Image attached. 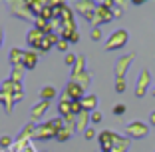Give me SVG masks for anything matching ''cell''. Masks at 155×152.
<instances>
[{
  "mask_svg": "<svg viewBox=\"0 0 155 152\" xmlns=\"http://www.w3.org/2000/svg\"><path fill=\"white\" fill-rule=\"evenodd\" d=\"M8 6H10V12L16 16V18H20V20H34L36 16L32 14V10L28 8V4L26 2H8Z\"/></svg>",
  "mask_w": 155,
  "mask_h": 152,
  "instance_id": "cell-1",
  "label": "cell"
},
{
  "mask_svg": "<svg viewBox=\"0 0 155 152\" xmlns=\"http://www.w3.org/2000/svg\"><path fill=\"white\" fill-rule=\"evenodd\" d=\"M127 44V32L125 30H115L114 34L110 36V40L105 42V48L107 50H119Z\"/></svg>",
  "mask_w": 155,
  "mask_h": 152,
  "instance_id": "cell-2",
  "label": "cell"
},
{
  "mask_svg": "<svg viewBox=\"0 0 155 152\" xmlns=\"http://www.w3.org/2000/svg\"><path fill=\"white\" fill-rule=\"evenodd\" d=\"M117 142H119V136L114 134L111 130H104V132H100V146H101L104 152H111Z\"/></svg>",
  "mask_w": 155,
  "mask_h": 152,
  "instance_id": "cell-3",
  "label": "cell"
},
{
  "mask_svg": "<svg viewBox=\"0 0 155 152\" xmlns=\"http://www.w3.org/2000/svg\"><path fill=\"white\" fill-rule=\"evenodd\" d=\"M46 38V34L42 32V30H38V28H30L28 30V34H26V44L30 46V50H36L38 52V48H40V44H42V40Z\"/></svg>",
  "mask_w": 155,
  "mask_h": 152,
  "instance_id": "cell-4",
  "label": "cell"
},
{
  "mask_svg": "<svg viewBox=\"0 0 155 152\" xmlns=\"http://www.w3.org/2000/svg\"><path fill=\"white\" fill-rule=\"evenodd\" d=\"M56 134H58V130H56L50 122H44V124L36 126L34 138H36V140H50V138H56Z\"/></svg>",
  "mask_w": 155,
  "mask_h": 152,
  "instance_id": "cell-5",
  "label": "cell"
},
{
  "mask_svg": "<svg viewBox=\"0 0 155 152\" xmlns=\"http://www.w3.org/2000/svg\"><path fill=\"white\" fill-rule=\"evenodd\" d=\"M64 94L70 98V100H84V96H86V90H84L82 86L78 82H74V80H70L68 84H66V90H64Z\"/></svg>",
  "mask_w": 155,
  "mask_h": 152,
  "instance_id": "cell-6",
  "label": "cell"
},
{
  "mask_svg": "<svg viewBox=\"0 0 155 152\" xmlns=\"http://www.w3.org/2000/svg\"><path fill=\"white\" fill-rule=\"evenodd\" d=\"M48 108H50V102H48V100H40L32 108V110H30V120L36 124V120H42V118H44V114L48 112Z\"/></svg>",
  "mask_w": 155,
  "mask_h": 152,
  "instance_id": "cell-7",
  "label": "cell"
},
{
  "mask_svg": "<svg viewBox=\"0 0 155 152\" xmlns=\"http://www.w3.org/2000/svg\"><path fill=\"white\" fill-rule=\"evenodd\" d=\"M60 42V34L58 32H50V34H46V38L42 40V44H40V48H38V52H48V50H52V48L56 46Z\"/></svg>",
  "mask_w": 155,
  "mask_h": 152,
  "instance_id": "cell-8",
  "label": "cell"
},
{
  "mask_svg": "<svg viewBox=\"0 0 155 152\" xmlns=\"http://www.w3.org/2000/svg\"><path fill=\"white\" fill-rule=\"evenodd\" d=\"M127 134L133 136V138H141V136L147 134V126L141 124V122H131V124L127 126Z\"/></svg>",
  "mask_w": 155,
  "mask_h": 152,
  "instance_id": "cell-9",
  "label": "cell"
},
{
  "mask_svg": "<svg viewBox=\"0 0 155 152\" xmlns=\"http://www.w3.org/2000/svg\"><path fill=\"white\" fill-rule=\"evenodd\" d=\"M36 64H38V54H36V50H24V62H22V66L26 70H32V68H36Z\"/></svg>",
  "mask_w": 155,
  "mask_h": 152,
  "instance_id": "cell-10",
  "label": "cell"
},
{
  "mask_svg": "<svg viewBox=\"0 0 155 152\" xmlns=\"http://www.w3.org/2000/svg\"><path fill=\"white\" fill-rule=\"evenodd\" d=\"M8 60H10V64H12V66H22V62H24V50H22V48H18V46H14L12 50L8 52Z\"/></svg>",
  "mask_w": 155,
  "mask_h": 152,
  "instance_id": "cell-11",
  "label": "cell"
},
{
  "mask_svg": "<svg viewBox=\"0 0 155 152\" xmlns=\"http://www.w3.org/2000/svg\"><path fill=\"white\" fill-rule=\"evenodd\" d=\"M90 112H86V110H84L82 112V114H80V116H76V132H86V130H87V122H90Z\"/></svg>",
  "mask_w": 155,
  "mask_h": 152,
  "instance_id": "cell-12",
  "label": "cell"
},
{
  "mask_svg": "<svg viewBox=\"0 0 155 152\" xmlns=\"http://www.w3.org/2000/svg\"><path fill=\"white\" fill-rule=\"evenodd\" d=\"M82 106H84V110L86 112H96V106H97V96L96 94H86L82 100Z\"/></svg>",
  "mask_w": 155,
  "mask_h": 152,
  "instance_id": "cell-13",
  "label": "cell"
},
{
  "mask_svg": "<svg viewBox=\"0 0 155 152\" xmlns=\"http://www.w3.org/2000/svg\"><path fill=\"white\" fill-rule=\"evenodd\" d=\"M34 132H36V124H34V122L26 124L22 128V132L18 134V142H26L28 138H34Z\"/></svg>",
  "mask_w": 155,
  "mask_h": 152,
  "instance_id": "cell-14",
  "label": "cell"
},
{
  "mask_svg": "<svg viewBox=\"0 0 155 152\" xmlns=\"http://www.w3.org/2000/svg\"><path fill=\"white\" fill-rule=\"evenodd\" d=\"M129 62H131V56H125V58H121L117 64H115V76H117V80L123 78V74H125V70H127Z\"/></svg>",
  "mask_w": 155,
  "mask_h": 152,
  "instance_id": "cell-15",
  "label": "cell"
},
{
  "mask_svg": "<svg viewBox=\"0 0 155 152\" xmlns=\"http://www.w3.org/2000/svg\"><path fill=\"white\" fill-rule=\"evenodd\" d=\"M56 96H58V92H56V88H54V86H44V88L40 90V100L52 102Z\"/></svg>",
  "mask_w": 155,
  "mask_h": 152,
  "instance_id": "cell-16",
  "label": "cell"
},
{
  "mask_svg": "<svg viewBox=\"0 0 155 152\" xmlns=\"http://www.w3.org/2000/svg\"><path fill=\"white\" fill-rule=\"evenodd\" d=\"M72 80H74V82H78L84 90H87V88H90V82H91V76L87 72H82V74H78V76H74Z\"/></svg>",
  "mask_w": 155,
  "mask_h": 152,
  "instance_id": "cell-17",
  "label": "cell"
},
{
  "mask_svg": "<svg viewBox=\"0 0 155 152\" xmlns=\"http://www.w3.org/2000/svg\"><path fill=\"white\" fill-rule=\"evenodd\" d=\"M82 72H86V58H84V54H78V62L72 68V78L78 76V74H82Z\"/></svg>",
  "mask_w": 155,
  "mask_h": 152,
  "instance_id": "cell-18",
  "label": "cell"
},
{
  "mask_svg": "<svg viewBox=\"0 0 155 152\" xmlns=\"http://www.w3.org/2000/svg\"><path fill=\"white\" fill-rule=\"evenodd\" d=\"M24 66H12V74H10V80L16 84H22V78H24Z\"/></svg>",
  "mask_w": 155,
  "mask_h": 152,
  "instance_id": "cell-19",
  "label": "cell"
},
{
  "mask_svg": "<svg viewBox=\"0 0 155 152\" xmlns=\"http://www.w3.org/2000/svg\"><path fill=\"white\" fill-rule=\"evenodd\" d=\"M147 82H149V74L143 72V74H141V78H139V82H137V90H135L137 96H143V94H145V86H147Z\"/></svg>",
  "mask_w": 155,
  "mask_h": 152,
  "instance_id": "cell-20",
  "label": "cell"
},
{
  "mask_svg": "<svg viewBox=\"0 0 155 152\" xmlns=\"http://www.w3.org/2000/svg\"><path fill=\"white\" fill-rule=\"evenodd\" d=\"M16 86H18V84L8 78V80H4V82H0V92L2 94H12L14 90H16Z\"/></svg>",
  "mask_w": 155,
  "mask_h": 152,
  "instance_id": "cell-21",
  "label": "cell"
},
{
  "mask_svg": "<svg viewBox=\"0 0 155 152\" xmlns=\"http://www.w3.org/2000/svg\"><path fill=\"white\" fill-rule=\"evenodd\" d=\"M82 112H84L82 100H74V102H70V114H74V116H80Z\"/></svg>",
  "mask_w": 155,
  "mask_h": 152,
  "instance_id": "cell-22",
  "label": "cell"
},
{
  "mask_svg": "<svg viewBox=\"0 0 155 152\" xmlns=\"http://www.w3.org/2000/svg\"><path fill=\"white\" fill-rule=\"evenodd\" d=\"M72 134H74V130H70V128H62L58 134H56V140H58V142H66V140L72 138Z\"/></svg>",
  "mask_w": 155,
  "mask_h": 152,
  "instance_id": "cell-23",
  "label": "cell"
},
{
  "mask_svg": "<svg viewBox=\"0 0 155 152\" xmlns=\"http://www.w3.org/2000/svg\"><path fill=\"white\" fill-rule=\"evenodd\" d=\"M58 112H60L62 118H66L70 114V100H60L58 102Z\"/></svg>",
  "mask_w": 155,
  "mask_h": 152,
  "instance_id": "cell-24",
  "label": "cell"
},
{
  "mask_svg": "<svg viewBox=\"0 0 155 152\" xmlns=\"http://www.w3.org/2000/svg\"><path fill=\"white\" fill-rule=\"evenodd\" d=\"M22 98H24V88H22V84H18V86H16V90L12 92V100H14V104H16V102L22 100Z\"/></svg>",
  "mask_w": 155,
  "mask_h": 152,
  "instance_id": "cell-25",
  "label": "cell"
},
{
  "mask_svg": "<svg viewBox=\"0 0 155 152\" xmlns=\"http://www.w3.org/2000/svg\"><path fill=\"white\" fill-rule=\"evenodd\" d=\"M64 62H66V66H76V62H78V56L74 54V52H68V54H66V58H64Z\"/></svg>",
  "mask_w": 155,
  "mask_h": 152,
  "instance_id": "cell-26",
  "label": "cell"
},
{
  "mask_svg": "<svg viewBox=\"0 0 155 152\" xmlns=\"http://www.w3.org/2000/svg\"><path fill=\"white\" fill-rule=\"evenodd\" d=\"M68 44H70L68 40H62V38H60V42L56 44V48H58L60 52H66V54H68Z\"/></svg>",
  "mask_w": 155,
  "mask_h": 152,
  "instance_id": "cell-27",
  "label": "cell"
},
{
  "mask_svg": "<svg viewBox=\"0 0 155 152\" xmlns=\"http://www.w3.org/2000/svg\"><path fill=\"white\" fill-rule=\"evenodd\" d=\"M123 90H125V80L123 78L115 80V92H123Z\"/></svg>",
  "mask_w": 155,
  "mask_h": 152,
  "instance_id": "cell-28",
  "label": "cell"
},
{
  "mask_svg": "<svg viewBox=\"0 0 155 152\" xmlns=\"http://www.w3.org/2000/svg\"><path fill=\"white\" fill-rule=\"evenodd\" d=\"M91 122H94V124H97V122H101V120H104V116H101V112H91Z\"/></svg>",
  "mask_w": 155,
  "mask_h": 152,
  "instance_id": "cell-29",
  "label": "cell"
},
{
  "mask_svg": "<svg viewBox=\"0 0 155 152\" xmlns=\"http://www.w3.org/2000/svg\"><path fill=\"white\" fill-rule=\"evenodd\" d=\"M10 144H12V138H8V136H2L0 138V148H8Z\"/></svg>",
  "mask_w": 155,
  "mask_h": 152,
  "instance_id": "cell-30",
  "label": "cell"
},
{
  "mask_svg": "<svg viewBox=\"0 0 155 152\" xmlns=\"http://www.w3.org/2000/svg\"><path fill=\"white\" fill-rule=\"evenodd\" d=\"M84 136H86V140H91V138H96L97 134H96V130H94V128H87L86 132H84Z\"/></svg>",
  "mask_w": 155,
  "mask_h": 152,
  "instance_id": "cell-31",
  "label": "cell"
},
{
  "mask_svg": "<svg viewBox=\"0 0 155 152\" xmlns=\"http://www.w3.org/2000/svg\"><path fill=\"white\" fill-rule=\"evenodd\" d=\"M123 112H125V106H123V104H117V106H114V114H115V116H121Z\"/></svg>",
  "mask_w": 155,
  "mask_h": 152,
  "instance_id": "cell-32",
  "label": "cell"
},
{
  "mask_svg": "<svg viewBox=\"0 0 155 152\" xmlns=\"http://www.w3.org/2000/svg\"><path fill=\"white\" fill-rule=\"evenodd\" d=\"M101 38V30L100 28H94V30H91V40H100Z\"/></svg>",
  "mask_w": 155,
  "mask_h": 152,
  "instance_id": "cell-33",
  "label": "cell"
},
{
  "mask_svg": "<svg viewBox=\"0 0 155 152\" xmlns=\"http://www.w3.org/2000/svg\"><path fill=\"white\" fill-rule=\"evenodd\" d=\"M70 42H74V44H76V42H80V32H78V30L74 32V36L70 38Z\"/></svg>",
  "mask_w": 155,
  "mask_h": 152,
  "instance_id": "cell-34",
  "label": "cell"
},
{
  "mask_svg": "<svg viewBox=\"0 0 155 152\" xmlns=\"http://www.w3.org/2000/svg\"><path fill=\"white\" fill-rule=\"evenodd\" d=\"M2 42H4V30L0 28V46H2Z\"/></svg>",
  "mask_w": 155,
  "mask_h": 152,
  "instance_id": "cell-35",
  "label": "cell"
},
{
  "mask_svg": "<svg viewBox=\"0 0 155 152\" xmlns=\"http://www.w3.org/2000/svg\"><path fill=\"white\" fill-rule=\"evenodd\" d=\"M4 100H6V94H2V92H0V102L4 104Z\"/></svg>",
  "mask_w": 155,
  "mask_h": 152,
  "instance_id": "cell-36",
  "label": "cell"
},
{
  "mask_svg": "<svg viewBox=\"0 0 155 152\" xmlns=\"http://www.w3.org/2000/svg\"><path fill=\"white\" fill-rule=\"evenodd\" d=\"M151 124H155V112L151 114Z\"/></svg>",
  "mask_w": 155,
  "mask_h": 152,
  "instance_id": "cell-37",
  "label": "cell"
}]
</instances>
